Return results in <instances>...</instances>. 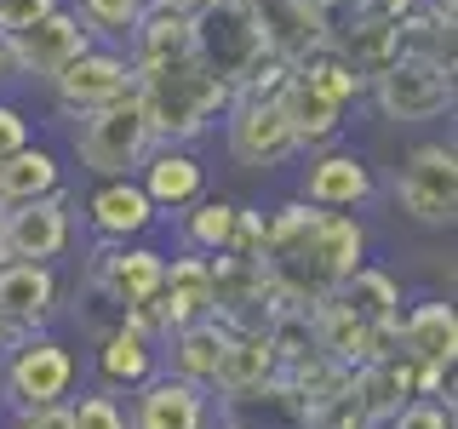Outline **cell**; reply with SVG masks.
Returning a JSON list of instances; mask_svg holds the SVG:
<instances>
[{"label":"cell","mask_w":458,"mask_h":429,"mask_svg":"<svg viewBox=\"0 0 458 429\" xmlns=\"http://www.w3.org/2000/svg\"><path fill=\"white\" fill-rule=\"evenodd\" d=\"M276 378V349H269L264 326H247V332H229V349H224V366H218V395H241V390H258V383Z\"/></svg>","instance_id":"4316f807"},{"label":"cell","mask_w":458,"mask_h":429,"mask_svg":"<svg viewBox=\"0 0 458 429\" xmlns=\"http://www.w3.org/2000/svg\"><path fill=\"white\" fill-rule=\"evenodd\" d=\"M161 6H172V12H183V18H195V12L207 6V0H161Z\"/></svg>","instance_id":"74e56055"},{"label":"cell","mask_w":458,"mask_h":429,"mask_svg":"<svg viewBox=\"0 0 458 429\" xmlns=\"http://www.w3.org/2000/svg\"><path fill=\"white\" fill-rule=\"evenodd\" d=\"M35 138L29 132V121H23V109L12 104V97H0V155H12V149H23V143Z\"/></svg>","instance_id":"d590c367"},{"label":"cell","mask_w":458,"mask_h":429,"mask_svg":"<svg viewBox=\"0 0 458 429\" xmlns=\"http://www.w3.org/2000/svg\"><path fill=\"white\" fill-rule=\"evenodd\" d=\"M52 189H64V161H57L52 149H40L35 138H29L23 149L0 155V212L23 206V200H40Z\"/></svg>","instance_id":"cb8c5ba5"},{"label":"cell","mask_w":458,"mask_h":429,"mask_svg":"<svg viewBox=\"0 0 458 429\" xmlns=\"http://www.w3.org/2000/svg\"><path fill=\"white\" fill-rule=\"evenodd\" d=\"M304 429H372L367 407H361V395H355V378H350V390H344V395H333L321 412H310V418H304Z\"/></svg>","instance_id":"1f68e13d"},{"label":"cell","mask_w":458,"mask_h":429,"mask_svg":"<svg viewBox=\"0 0 458 429\" xmlns=\"http://www.w3.org/2000/svg\"><path fill=\"white\" fill-rule=\"evenodd\" d=\"M69 6H75V18L86 23L92 40H104V46H126L143 0H69Z\"/></svg>","instance_id":"f546056e"},{"label":"cell","mask_w":458,"mask_h":429,"mask_svg":"<svg viewBox=\"0 0 458 429\" xmlns=\"http://www.w3.org/2000/svg\"><path fill=\"white\" fill-rule=\"evenodd\" d=\"M69 235H75L69 189H52L40 200H23V206L0 212V252L23 257V264H57L69 252Z\"/></svg>","instance_id":"9c48e42d"},{"label":"cell","mask_w":458,"mask_h":429,"mask_svg":"<svg viewBox=\"0 0 458 429\" xmlns=\"http://www.w3.org/2000/svg\"><path fill=\"white\" fill-rule=\"evenodd\" d=\"M12 429H69V400H52V407H18Z\"/></svg>","instance_id":"8d00e7d4"},{"label":"cell","mask_w":458,"mask_h":429,"mask_svg":"<svg viewBox=\"0 0 458 429\" xmlns=\"http://www.w3.org/2000/svg\"><path fill=\"white\" fill-rule=\"evenodd\" d=\"M69 429H126V407L114 400V390H92L69 400Z\"/></svg>","instance_id":"4dcf8cb0"},{"label":"cell","mask_w":458,"mask_h":429,"mask_svg":"<svg viewBox=\"0 0 458 429\" xmlns=\"http://www.w3.org/2000/svg\"><path fill=\"white\" fill-rule=\"evenodd\" d=\"M190 57L207 75H218L229 92H241L276 52L264 46V29L247 0H207L190 18Z\"/></svg>","instance_id":"7a4b0ae2"},{"label":"cell","mask_w":458,"mask_h":429,"mask_svg":"<svg viewBox=\"0 0 458 429\" xmlns=\"http://www.w3.org/2000/svg\"><path fill=\"white\" fill-rule=\"evenodd\" d=\"M6 80H18V75H12V52H6V40H0V86H6Z\"/></svg>","instance_id":"f35d334b"},{"label":"cell","mask_w":458,"mask_h":429,"mask_svg":"<svg viewBox=\"0 0 458 429\" xmlns=\"http://www.w3.org/2000/svg\"><path fill=\"white\" fill-rule=\"evenodd\" d=\"M149 378H155V338H143L126 321L98 332V383L104 390H138Z\"/></svg>","instance_id":"44dd1931"},{"label":"cell","mask_w":458,"mask_h":429,"mask_svg":"<svg viewBox=\"0 0 458 429\" xmlns=\"http://www.w3.org/2000/svg\"><path fill=\"white\" fill-rule=\"evenodd\" d=\"M372 195H378V178H372V166L355 149H333V143L310 149V166L298 178V200H310L321 212H355Z\"/></svg>","instance_id":"8fae6325"},{"label":"cell","mask_w":458,"mask_h":429,"mask_svg":"<svg viewBox=\"0 0 458 429\" xmlns=\"http://www.w3.org/2000/svg\"><path fill=\"white\" fill-rule=\"evenodd\" d=\"M298 6H321V12H327V0H298Z\"/></svg>","instance_id":"60d3db41"},{"label":"cell","mask_w":458,"mask_h":429,"mask_svg":"<svg viewBox=\"0 0 458 429\" xmlns=\"http://www.w3.org/2000/svg\"><path fill=\"white\" fill-rule=\"evenodd\" d=\"M384 429H453V407H441L436 395H412L384 418Z\"/></svg>","instance_id":"d6a6232c"},{"label":"cell","mask_w":458,"mask_h":429,"mask_svg":"<svg viewBox=\"0 0 458 429\" xmlns=\"http://www.w3.org/2000/svg\"><path fill=\"white\" fill-rule=\"evenodd\" d=\"M86 46H92V35H86V23L75 18L69 0H64V6H52L47 18H35L29 29H18V35H6L12 75H18V80H40V86H47L69 57H81Z\"/></svg>","instance_id":"30bf717a"},{"label":"cell","mask_w":458,"mask_h":429,"mask_svg":"<svg viewBox=\"0 0 458 429\" xmlns=\"http://www.w3.org/2000/svg\"><path fill=\"white\" fill-rule=\"evenodd\" d=\"M161 275H166V252H155V247H109V252H98V264H92V286L109 298L114 309H132V304H149L155 292H161Z\"/></svg>","instance_id":"4fadbf2b"},{"label":"cell","mask_w":458,"mask_h":429,"mask_svg":"<svg viewBox=\"0 0 458 429\" xmlns=\"http://www.w3.org/2000/svg\"><path fill=\"white\" fill-rule=\"evenodd\" d=\"M126 429H207V390L178 372H155L149 383H138Z\"/></svg>","instance_id":"e0dca14e"},{"label":"cell","mask_w":458,"mask_h":429,"mask_svg":"<svg viewBox=\"0 0 458 429\" xmlns=\"http://www.w3.org/2000/svg\"><path fill=\"white\" fill-rule=\"evenodd\" d=\"M310 332H315V349L333 355V361H338V366H350V372L395 349V338H390V332H378V326L355 321V315H350V309H338L333 298H321V304L310 309Z\"/></svg>","instance_id":"ac0fdd59"},{"label":"cell","mask_w":458,"mask_h":429,"mask_svg":"<svg viewBox=\"0 0 458 429\" xmlns=\"http://www.w3.org/2000/svg\"><path fill=\"white\" fill-rule=\"evenodd\" d=\"M258 29H264V46L281 57V63H298L315 46H327L333 35V12L321 6H298V0H247Z\"/></svg>","instance_id":"2e32d148"},{"label":"cell","mask_w":458,"mask_h":429,"mask_svg":"<svg viewBox=\"0 0 458 429\" xmlns=\"http://www.w3.org/2000/svg\"><path fill=\"white\" fill-rule=\"evenodd\" d=\"M333 304H338V309H350L355 321H367V326H378V332H390V338H395V321H401V286H395L390 269H378V264H355L350 275L333 286Z\"/></svg>","instance_id":"d6986e66"},{"label":"cell","mask_w":458,"mask_h":429,"mask_svg":"<svg viewBox=\"0 0 458 429\" xmlns=\"http://www.w3.org/2000/svg\"><path fill=\"white\" fill-rule=\"evenodd\" d=\"M75 161L92 172V178H132L143 166V155L155 149V132L143 121L138 97H121V104H104L92 114H75Z\"/></svg>","instance_id":"3957f363"},{"label":"cell","mask_w":458,"mask_h":429,"mask_svg":"<svg viewBox=\"0 0 458 429\" xmlns=\"http://www.w3.org/2000/svg\"><path fill=\"white\" fill-rule=\"evenodd\" d=\"M453 29H458V23H447L441 12H429V0H419L407 18H395L390 46H395V57H419V63L453 69Z\"/></svg>","instance_id":"484cf974"},{"label":"cell","mask_w":458,"mask_h":429,"mask_svg":"<svg viewBox=\"0 0 458 429\" xmlns=\"http://www.w3.org/2000/svg\"><path fill=\"white\" fill-rule=\"evenodd\" d=\"M183 218V247L212 257V252H229V235H235V200H218V195H200L195 206L178 212Z\"/></svg>","instance_id":"f1b7e54d"},{"label":"cell","mask_w":458,"mask_h":429,"mask_svg":"<svg viewBox=\"0 0 458 429\" xmlns=\"http://www.w3.org/2000/svg\"><path fill=\"white\" fill-rule=\"evenodd\" d=\"M412 6H419V0H338L333 18H355V23H395V18H407Z\"/></svg>","instance_id":"836d02e7"},{"label":"cell","mask_w":458,"mask_h":429,"mask_svg":"<svg viewBox=\"0 0 458 429\" xmlns=\"http://www.w3.org/2000/svg\"><path fill=\"white\" fill-rule=\"evenodd\" d=\"M52 86V104L57 114H92V109H104V104H121V97H132V86H138V69H132V57H126L121 46H104V40H92L81 57H69L64 69L47 80Z\"/></svg>","instance_id":"52a82bcc"},{"label":"cell","mask_w":458,"mask_h":429,"mask_svg":"<svg viewBox=\"0 0 458 429\" xmlns=\"http://www.w3.org/2000/svg\"><path fill=\"white\" fill-rule=\"evenodd\" d=\"M293 75L304 80V86H315L321 97H333L338 109H350V104H361V97H367V75L344 52H333V46H315L310 57H298Z\"/></svg>","instance_id":"83f0119b"},{"label":"cell","mask_w":458,"mask_h":429,"mask_svg":"<svg viewBox=\"0 0 458 429\" xmlns=\"http://www.w3.org/2000/svg\"><path fill=\"white\" fill-rule=\"evenodd\" d=\"M126 57L132 69H155V63H172V57H190V18L183 12L161 6V0H143L132 35H126Z\"/></svg>","instance_id":"ffe728a7"},{"label":"cell","mask_w":458,"mask_h":429,"mask_svg":"<svg viewBox=\"0 0 458 429\" xmlns=\"http://www.w3.org/2000/svg\"><path fill=\"white\" fill-rule=\"evenodd\" d=\"M372 429H384V424H372Z\"/></svg>","instance_id":"7bdbcfd3"},{"label":"cell","mask_w":458,"mask_h":429,"mask_svg":"<svg viewBox=\"0 0 458 429\" xmlns=\"http://www.w3.org/2000/svg\"><path fill=\"white\" fill-rule=\"evenodd\" d=\"M132 178L143 183V195H149L155 212H183L207 195V166L190 155V143H155Z\"/></svg>","instance_id":"5bb4252c"},{"label":"cell","mask_w":458,"mask_h":429,"mask_svg":"<svg viewBox=\"0 0 458 429\" xmlns=\"http://www.w3.org/2000/svg\"><path fill=\"white\" fill-rule=\"evenodd\" d=\"M367 97L378 104L384 121H395V126H424V121H441V114L453 109L458 86H453V69H441V63L390 57L378 75H367Z\"/></svg>","instance_id":"5b68a950"},{"label":"cell","mask_w":458,"mask_h":429,"mask_svg":"<svg viewBox=\"0 0 458 429\" xmlns=\"http://www.w3.org/2000/svg\"><path fill=\"white\" fill-rule=\"evenodd\" d=\"M281 114H286V126H293V138H298V149H327V143H338L344 132V109L333 104V97H321L315 86H304L298 75H286L281 80Z\"/></svg>","instance_id":"7402d4cb"},{"label":"cell","mask_w":458,"mask_h":429,"mask_svg":"<svg viewBox=\"0 0 458 429\" xmlns=\"http://www.w3.org/2000/svg\"><path fill=\"white\" fill-rule=\"evenodd\" d=\"M218 121H224V149L241 172H276V166L304 155L276 92H229Z\"/></svg>","instance_id":"277c9868"},{"label":"cell","mask_w":458,"mask_h":429,"mask_svg":"<svg viewBox=\"0 0 458 429\" xmlns=\"http://www.w3.org/2000/svg\"><path fill=\"white\" fill-rule=\"evenodd\" d=\"M64 304V281L57 264H23V257H0V321L12 332H47V321Z\"/></svg>","instance_id":"7c38bea8"},{"label":"cell","mask_w":458,"mask_h":429,"mask_svg":"<svg viewBox=\"0 0 458 429\" xmlns=\"http://www.w3.org/2000/svg\"><path fill=\"white\" fill-rule=\"evenodd\" d=\"M132 97H138L143 121H149L155 143H195L218 126V114L229 104V86L218 75H207L195 57H172V63L138 69Z\"/></svg>","instance_id":"6da1fadb"},{"label":"cell","mask_w":458,"mask_h":429,"mask_svg":"<svg viewBox=\"0 0 458 429\" xmlns=\"http://www.w3.org/2000/svg\"><path fill=\"white\" fill-rule=\"evenodd\" d=\"M390 195L412 223L453 229V218H458V155H453V143H419V149H407Z\"/></svg>","instance_id":"8992f818"},{"label":"cell","mask_w":458,"mask_h":429,"mask_svg":"<svg viewBox=\"0 0 458 429\" xmlns=\"http://www.w3.org/2000/svg\"><path fill=\"white\" fill-rule=\"evenodd\" d=\"M69 390H75V355L47 332H23L0 361V395L12 407H52L69 400Z\"/></svg>","instance_id":"ba28073f"},{"label":"cell","mask_w":458,"mask_h":429,"mask_svg":"<svg viewBox=\"0 0 458 429\" xmlns=\"http://www.w3.org/2000/svg\"><path fill=\"white\" fill-rule=\"evenodd\" d=\"M52 6H64V0H0V40L18 35V29H29L35 18H47Z\"/></svg>","instance_id":"e575fe53"},{"label":"cell","mask_w":458,"mask_h":429,"mask_svg":"<svg viewBox=\"0 0 458 429\" xmlns=\"http://www.w3.org/2000/svg\"><path fill=\"white\" fill-rule=\"evenodd\" d=\"M12 343H18V332H12V326L0 321V349H12Z\"/></svg>","instance_id":"ab89813d"},{"label":"cell","mask_w":458,"mask_h":429,"mask_svg":"<svg viewBox=\"0 0 458 429\" xmlns=\"http://www.w3.org/2000/svg\"><path fill=\"white\" fill-rule=\"evenodd\" d=\"M161 212L149 206L138 178H98V189L86 195V229H92L104 247H121V240H138Z\"/></svg>","instance_id":"9a60e30c"},{"label":"cell","mask_w":458,"mask_h":429,"mask_svg":"<svg viewBox=\"0 0 458 429\" xmlns=\"http://www.w3.org/2000/svg\"><path fill=\"white\" fill-rule=\"evenodd\" d=\"M224 349H229V326L218 315H207V321H195V326H178V332H172V372L200 383V390H212V383H218V366H224Z\"/></svg>","instance_id":"d4e9b609"},{"label":"cell","mask_w":458,"mask_h":429,"mask_svg":"<svg viewBox=\"0 0 458 429\" xmlns=\"http://www.w3.org/2000/svg\"><path fill=\"white\" fill-rule=\"evenodd\" d=\"M395 349L412 355V361H436V366H453L458 355V315L453 304H419L395 321Z\"/></svg>","instance_id":"603a6c76"},{"label":"cell","mask_w":458,"mask_h":429,"mask_svg":"<svg viewBox=\"0 0 458 429\" xmlns=\"http://www.w3.org/2000/svg\"><path fill=\"white\" fill-rule=\"evenodd\" d=\"M327 12H338V0H327Z\"/></svg>","instance_id":"b9f144b4"},{"label":"cell","mask_w":458,"mask_h":429,"mask_svg":"<svg viewBox=\"0 0 458 429\" xmlns=\"http://www.w3.org/2000/svg\"><path fill=\"white\" fill-rule=\"evenodd\" d=\"M0 257H6V252H0Z\"/></svg>","instance_id":"ee69618b"}]
</instances>
